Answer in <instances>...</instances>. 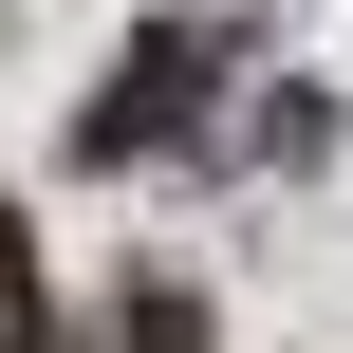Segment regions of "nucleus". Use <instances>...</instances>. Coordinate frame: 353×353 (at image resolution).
<instances>
[{"label": "nucleus", "mask_w": 353, "mask_h": 353, "mask_svg": "<svg viewBox=\"0 0 353 353\" xmlns=\"http://www.w3.org/2000/svg\"><path fill=\"white\" fill-rule=\"evenodd\" d=\"M0 353H56V298H37V242H19V205H0Z\"/></svg>", "instance_id": "7ed1b4c3"}, {"label": "nucleus", "mask_w": 353, "mask_h": 353, "mask_svg": "<svg viewBox=\"0 0 353 353\" xmlns=\"http://www.w3.org/2000/svg\"><path fill=\"white\" fill-rule=\"evenodd\" d=\"M223 74H242L223 19H149V37L112 56V93L74 112V168H149V149H186V130L223 112Z\"/></svg>", "instance_id": "f257e3e1"}, {"label": "nucleus", "mask_w": 353, "mask_h": 353, "mask_svg": "<svg viewBox=\"0 0 353 353\" xmlns=\"http://www.w3.org/2000/svg\"><path fill=\"white\" fill-rule=\"evenodd\" d=\"M74 353H205V298H186V279H130V298H112Z\"/></svg>", "instance_id": "f03ea898"}]
</instances>
